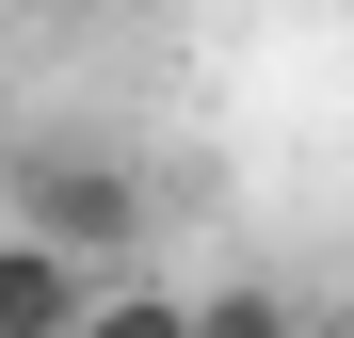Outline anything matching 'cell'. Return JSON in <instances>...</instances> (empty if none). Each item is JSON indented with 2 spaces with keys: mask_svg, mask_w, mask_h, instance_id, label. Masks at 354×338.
<instances>
[{
  "mask_svg": "<svg viewBox=\"0 0 354 338\" xmlns=\"http://www.w3.org/2000/svg\"><path fill=\"white\" fill-rule=\"evenodd\" d=\"M81 338H194V290H97Z\"/></svg>",
  "mask_w": 354,
  "mask_h": 338,
  "instance_id": "277c9868",
  "label": "cell"
},
{
  "mask_svg": "<svg viewBox=\"0 0 354 338\" xmlns=\"http://www.w3.org/2000/svg\"><path fill=\"white\" fill-rule=\"evenodd\" d=\"M0 17H81V0H0Z\"/></svg>",
  "mask_w": 354,
  "mask_h": 338,
  "instance_id": "5b68a950",
  "label": "cell"
},
{
  "mask_svg": "<svg viewBox=\"0 0 354 338\" xmlns=\"http://www.w3.org/2000/svg\"><path fill=\"white\" fill-rule=\"evenodd\" d=\"M81 306H97V274L0 225V338H81Z\"/></svg>",
  "mask_w": 354,
  "mask_h": 338,
  "instance_id": "7a4b0ae2",
  "label": "cell"
},
{
  "mask_svg": "<svg viewBox=\"0 0 354 338\" xmlns=\"http://www.w3.org/2000/svg\"><path fill=\"white\" fill-rule=\"evenodd\" d=\"M194 338H322L290 290H194Z\"/></svg>",
  "mask_w": 354,
  "mask_h": 338,
  "instance_id": "3957f363",
  "label": "cell"
},
{
  "mask_svg": "<svg viewBox=\"0 0 354 338\" xmlns=\"http://www.w3.org/2000/svg\"><path fill=\"white\" fill-rule=\"evenodd\" d=\"M0 225L97 274V258H129V242H145V178H129L113 145H17V161H0Z\"/></svg>",
  "mask_w": 354,
  "mask_h": 338,
  "instance_id": "6da1fadb",
  "label": "cell"
}]
</instances>
